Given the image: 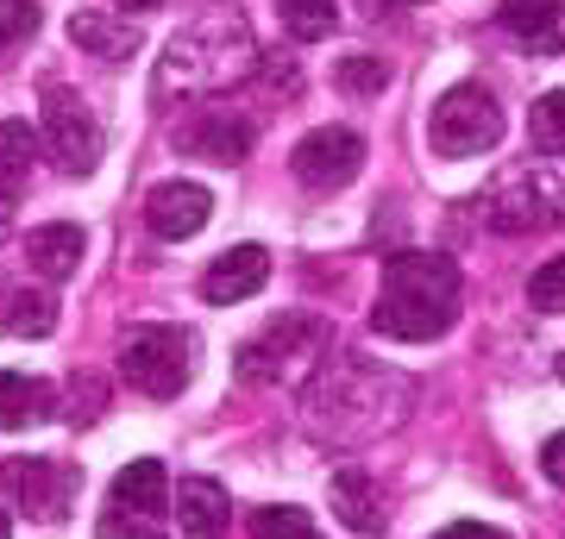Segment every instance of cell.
Here are the masks:
<instances>
[{
    "mask_svg": "<svg viewBox=\"0 0 565 539\" xmlns=\"http://www.w3.org/2000/svg\"><path fill=\"white\" fill-rule=\"evenodd\" d=\"M252 539H321V533H315V515L308 508L277 502V508H258L252 515Z\"/></svg>",
    "mask_w": 565,
    "mask_h": 539,
    "instance_id": "603a6c76",
    "label": "cell"
},
{
    "mask_svg": "<svg viewBox=\"0 0 565 539\" xmlns=\"http://www.w3.org/2000/svg\"><path fill=\"white\" fill-rule=\"evenodd\" d=\"M70 44H82L88 57H102V63H126L139 51V20H126L114 7H82L70 20Z\"/></svg>",
    "mask_w": 565,
    "mask_h": 539,
    "instance_id": "4fadbf2b",
    "label": "cell"
},
{
    "mask_svg": "<svg viewBox=\"0 0 565 539\" xmlns=\"http://www.w3.org/2000/svg\"><path fill=\"white\" fill-rule=\"evenodd\" d=\"M177 527L182 539H226V489L214 477L177 483Z\"/></svg>",
    "mask_w": 565,
    "mask_h": 539,
    "instance_id": "ac0fdd59",
    "label": "cell"
},
{
    "mask_svg": "<svg viewBox=\"0 0 565 539\" xmlns=\"http://www.w3.org/2000/svg\"><path fill=\"white\" fill-rule=\"evenodd\" d=\"M0 539H13V520H7V508H0Z\"/></svg>",
    "mask_w": 565,
    "mask_h": 539,
    "instance_id": "1f68e13d",
    "label": "cell"
},
{
    "mask_svg": "<svg viewBox=\"0 0 565 539\" xmlns=\"http://www.w3.org/2000/svg\"><path fill=\"white\" fill-rule=\"evenodd\" d=\"M7 489L20 496V508L32 520L57 527V520L70 515V502H76V489H82V464H70V459H13L7 464Z\"/></svg>",
    "mask_w": 565,
    "mask_h": 539,
    "instance_id": "9c48e42d",
    "label": "cell"
},
{
    "mask_svg": "<svg viewBox=\"0 0 565 539\" xmlns=\"http://www.w3.org/2000/svg\"><path fill=\"white\" fill-rule=\"evenodd\" d=\"M32 158H39V132H32L25 120H0V170L20 176Z\"/></svg>",
    "mask_w": 565,
    "mask_h": 539,
    "instance_id": "484cf974",
    "label": "cell"
},
{
    "mask_svg": "<svg viewBox=\"0 0 565 539\" xmlns=\"http://www.w3.org/2000/svg\"><path fill=\"white\" fill-rule=\"evenodd\" d=\"M0 226H7V207H0Z\"/></svg>",
    "mask_w": 565,
    "mask_h": 539,
    "instance_id": "e575fe53",
    "label": "cell"
},
{
    "mask_svg": "<svg viewBox=\"0 0 565 539\" xmlns=\"http://www.w3.org/2000/svg\"><path fill=\"white\" fill-rule=\"evenodd\" d=\"M57 333V301L25 282H0V339H44Z\"/></svg>",
    "mask_w": 565,
    "mask_h": 539,
    "instance_id": "e0dca14e",
    "label": "cell"
},
{
    "mask_svg": "<svg viewBox=\"0 0 565 539\" xmlns=\"http://www.w3.org/2000/svg\"><path fill=\"white\" fill-rule=\"evenodd\" d=\"M497 139H503V107L484 82L446 88L427 114V144L440 158H484V151H497Z\"/></svg>",
    "mask_w": 565,
    "mask_h": 539,
    "instance_id": "5b68a950",
    "label": "cell"
},
{
    "mask_svg": "<svg viewBox=\"0 0 565 539\" xmlns=\"http://www.w3.org/2000/svg\"><path fill=\"white\" fill-rule=\"evenodd\" d=\"M327 345H333L327 320H315V314H277L258 339L239 345V382H252V389H296V382L321 377Z\"/></svg>",
    "mask_w": 565,
    "mask_h": 539,
    "instance_id": "3957f363",
    "label": "cell"
},
{
    "mask_svg": "<svg viewBox=\"0 0 565 539\" xmlns=\"http://www.w3.org/2000/svg\"><path fill=\"white\" fill-rule=\"evenodd\" d=\"M277 13H282V25H289L296 44H315L340 25V0H277Z\"/></svg>",
    "mask_w": 565,
    "mask_h": 539,
    "instance_id": "44dd1931",
    "label": "cell"
},
{
    "mask_svg": "<svg viewBox=\"0 0 565 539\" xmlns=\"http://www.w3.org/2000/svg\"><path fill=\"white\" fill-rule=\"evenodd\" d=\"M120 7H132V13H151V7H163V0H120Z\"/></svg>",
    "mask_w": 565,
    "mask_h": 539,
    "instance_id": "4dcf8cb0",
    "label": "cell"
},
{
    "mask_svg": "<svg viewBox=\"0 0 565 539\" xmlns=\"http://www.w3.org/2000/svg\"><path fill=\"white\" fill-rule=\"evenodd\" d=\"M333 515L352 527V533H384V508H377V489H371V477H364L359 464H345L340 477H333Z\"/></svg>",
    "mask_w": 565,
    "mask_h": 539,
    "instance_id": "ffe728a7",
    "label": "cell"
},
{
    "mask_svg": "<svg viewBox=\"0 0 565 539\" xmlns=\"http://www.w3.org/2000/svg\"><path fill=\"white\" fill-rule=\"evenodd\" d=\"M264 282H270V251H264V245H233V251H221V258L207 263L202 301H214V308H233V301L258 295Z\"/></svg>",
    "mask_w": 565,
    "mask_h": 539,
    "instance_id": "8fae6325",
    "label": "cell"
},
{
    "mask_svg": "<svg viewBox=\"0 0 565 539\" xmlns=\"http://www.w3.org/2000/svg\"><path fill=\"white\" fill-rule=\"evenodd\" d=\"M182 151L202 163H245L252 158V126L233 114H202V120L182 132Z\"/></svg>",
    "mask_w": 565,
    "mask_h": 539,
    "instance_id": "d6986e66",
    "label": "cell"
},
{
    "mask_svg": "<svg viewBox=\"0 0 565 539\" xmlns=\"http://www.w3.org/2000/svg\"><path fill=\"white\" fill-rule=\"evenodd\" d=\"M553 370H559V382H565V358H559V364H553Z\"/></svg>",
    "mask_w": 565,
    "mask_h": 539,
    "instance_id": "d6a6232c",
    "label": "cell"
},
{
    "mask_svg": "<svg viewBox=\"0 0 565 539\" xmlns=\"http://www.w3.org/2000/svg\"><path fill=\"white\" fill-rule=\"evenodd\" d=\"M559 214H565V195L546 170H509V176L484 195V220L497 226V233H509V239L541 233V226H553Z\"/></svg>",
    "mask_w": 565,
    "mask_h": 539,
    "instance_id": "8992f818",
    "label": "cell"
},
{
    "mask_svg": "<svg viewBox=\"0 0 565 539\" xmlns=\"http://www.w3.org/2000/svg\"><path fill=\"white\" fill-rule=\"evenodd\" d=\"M541 471H546V483L565 489V433H553V440L541 445Z\"/></svg>",
    "mask_w": 565,
    "mask_h": 539,
    "instance_id": "f546056e",
    "label": "cell"
},
{
    "mask_svg": "<svg viewBox=\"0 0 565 539\" xmlns=\"http://www.w3.org/2000/svg\"><path fill=\"white\" fill-rule=\"evenodd\" d=\"M57 414V389L39 377H20V370H0V433H25V427H44Z\"/></svg>",
    "mask_w": 565,
    "mask_h": 539,
    "instance_id": "2e32d148",
    "label": "cell"
},
{
    "mask_svg": "<svg viewBox=\"0 0 565 539\" xmlns=\"http://www.w3.org/2000/svg\"><path fill=\"white\" fill-rule=\"evenodd\" d=\"M340 88L345 95H359V100L384 95L390 88V63L371 57V51H352V57H340Z\"/></svg>",
    "mask_w": 565,
    "mask_h": 539,
    "instance_id": "cb8c5ba5",
    "label": "cell"
},
{
    "mask_svg": "<svg viewBox=\"0 0 565 539\" xmlns=\"http://www.w3.org/2000/svg\"><path fill=\"white\" fill-rule=\"evenodd\" d=\"M120 377L151 401H177L195 377V333L189 326H139L120 345Z\"/></svg>",
    "mask_w": 565,
    "mask_h": 539,
    "instance_id": "277c9868",
    "label": "cell"
},
{
    "mask_svg": "<svg viewBox=\"0 0 565 539\" xmlns=\"http://www.w3.org/2000/svg\"><path fill=\"white\" fill-rule=\"evenodd\" d=\"M434 539H509L503 527H490V520H452V527H440Z\"/></svg>",
    "mask_w": 565,
    "mask_h": 539,
    "instance_id": "f1b7e54d",
    "label": "cell"
},
{
    "mask_svg": "<svg viewBox=\"0 0 565 539\" xmlns=\"http://www.w3.org/2000/svg\"><path fill=\"white\" fill-rule=\"evenodd\" d=\"M44 139H51V151H57V163L70 170V176H88L95 163H102V120L82 107L63 82H51L44 88Z\"/></svg>",
    "mask_w": 565,
    "mask_h": 539,
    "instance_id": "ba28073f",
    "label": "cell"
},
{
    "mask_svg": "<svg viewBox=\"0 0 565 539\" xmlns=\"http://www.w3.org/2000/svg\"><path fill=\"white\" fill-rule=\"evenodd\" d=\"M459 320V263L440 251H396L384 258V295L371 308V326L384 339L427 345L452 333Z\"/></svg>",
    "mask_w": 565,
    "mask_h": 539,
    "instance_id": "6da1fadb",
    "label": "cell"
},
{
    "mask_svg": "<svg viewBox=\"0 0 565 539\" xmlns=\"http://www.w3.org/2000/svg\"><path fill=\"white\" fill-rule=\"evenodd\" d=\"M497 20H503V32L515 44H527V51H559L565 44V0H503V7H497Z\"/></svg>",
    "mask_w": 565,
    "mask_h": 539,
    "instance_id": "5bb4252c",
    "label": "cell"
},
{
    "mask_svg": "<svg viewBox=\"0 0 565 539\" xmlns=\"http://www.w3.org/2000/svg\"><path fill=\"white\" fill-rule=\"evenodd\" d=\"M82 251H88V239H82V226H70V220H51V226H32V233H25V263H32L44 282L76 277Z\"/></svg>",
    "mask_w": 565,
    "mask_h": 539,
    "instance_id": "9a60e30c",
    "label": "cell"
},
{
    "mask_svg": "<svg viewBox=\"0 0 565 539\" xmlns=\"http://www.w3.org/2000/svg\"><path fill=\"white\" fill-rule=\"evenodd\" d=\"M107 508L145 515V520H170V508H177V496H170V471H163L158 459H132L120 477H114V489H107Z\"/></svg>",
    "mask_w": 565,
    "mask_h": 539,
    "instance_id": "7c38bea8",
    "label": "cell"
},
{
    "mask_svg": "<svg viewBox=\"0 0 565 539\" xmlns=\"http://www.w3.org/2000/svg\"><path fill=\"white\" fill-rule=\"evenodd\" d=\"M170 520H145V515H120V508H102L95 520V539H163Z\"/></svg>",
    "mask_w": 565,
    "mask_h": 539,
    "instance_id": "4316f807",
    "label": "cell"
},
{
    "mask_svg": "<svg viewBox=\"0 0 565 539\" xmlns=\"http://www.w3.org/2000/svg\"><path fill=\"white\" fill-rule=\"evenodd\" d=\"M527 139L541 144L546 158H565V88H546L527 107Z\"/></svg>",
    "mask_w": 565,
    "mask_h": 539,
    "instance_id": "7402d4cb",
    "label": "cell"
},
{
    "mask_svg": "<svg viewBox=\"0 0 565 539\" xmlns=\"http://www.w3.org/2000/svg\"><path fill=\"white\" fill-rule=\"evenodd\" d=\"M403 7H427V0H403Z\"/></svg>",
    "mask_w": 565,
    "mask_h": 539,
    "instance_id": "836d02e7",
    "label": "cell"
},
{
    "mask_svg": "<svg viewBox=\"0 0 565 539\" xmlns=\"http://www.w3.org/2000/svg\"><path fill=\"white\" fill-rule=\"evenodd\" d=\"M289 170H296L302 188L333 195V188H345V182L364 170V139L352 132V126H315V132L289 151Z\"/></svg>",
    "mask_w": 565,
    "mask_h": 539,
    "instance_id": "52a82bcc",
    "label": "cell"
},
{
    "mask_svg": "<svg viewBox=\"0 0 565 539\" xmlns=\"http://www.w3.org/2000/svg\"><path fill=\"white\" fill-rule=\"evenodd\" d=\"M252 63H258L252 25H245L239 13H207V20L182 25L177 39L163 44L151 88H158L163 100L170 95H221V88L252 76Z\"/></svg>",
    "mask_w": 565,
    "mask_h": 539,
    "instance_id": "7a4b0ae2",
    "label": "cell"
},
{
    "mask_svg": "<svg viewBox=\"0 0 565 539\" xmlns=\"http://www.w3.org/2000/svg\"><path fill=\"white\" fill-rule=\"evenodd\" d=\"M527 308L541 314H565V258H546L534 277H527Z\"/></svg>",
    "mask_w": 565,
    "mask_h": 539,
    "instance_id": "d4e9b609",
    "label": "cell"
},
{
    "mask_svg": "<svg viewBox=\"0 0 565 539\" xmlns=\"http://www.w3.org/2000/svg\"><path fill=\"white\" fill-rule=\"evenodd\" d=\"M39 32V0H0V44H20Z\"/></svg>",
    "mask_w": 565,
    "mask_h": 539,
    "instance_id": "83f0119b",
    "label": "cell"
},
{
    "mask_svg": "<svg viewBox=\"0 0 565 539\" xmlns=\"http://www.w3.org/2000/svg\"><path fill=\"white\" fill-rule=\"evenodd\" d=\"M207 220H214V195H207L202 182H158V188L145 195V226H151L163 245L195 239Z\"/></svg>",
    "mask_w": 565,
    "mask_h": 539,
    "instance_id": "30bf717a",
    "label": "cell"
}]
</instances>
